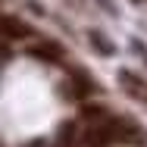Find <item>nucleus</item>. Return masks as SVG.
Returning a JSON list of instances; mask_svg holds the SVG:
<instances>
[{
	"label": "nucleus",
	"mask_w": 147,
	"mask_h": 147,
	"mask_svg": "<svg viewBox=\"0 0 147 147\" xmlns=\"http://www.w3.org/2000/svg\"><path fill=\"white\" fill-rule=\"evenodd\" d=\"M91 44H94V47H100V50H103V53H113V47H110V44H107V38H100V34H97V31H91Z\"/></svg>",
	"instance_id": "nucleus-8"
},
{
	"label": "nucleus",
	"mask_w": 147,
	"mask_h": 147,
	"mask_svg": "<svg viewBox=\"0 0 147 147\" xmlns=\"http://www.w3.org/2000/svg\"><path fill=\"white\" fill-rule=\"evenodd\" d=\"M85 119H97V122H103V119H107V110H100V107H85Z\"/></svg>",
	"instance_id": "nucleus-7"
},
{
	"label": "nucleus",
	"mask_w": 147,
	"mask_h": 147,
	"mask_svg": "<svg viewBox=\"0 0 147 147\" xmlns=\"http://www.w3.org/2000/svg\"><path fill=\"white\" fill-rule=\"evenodd\" d=\"M91 91H94V85H91L88 78H85V75H75V78L66 85V97H69V100H82V97H88Z\"/></svg>",
	"instance_id": "nucleus-4"
},
{
	"label": "nucleus",
	"mask_w": 147,
	"mask_h": 147,
	"mask_svg": "<svg viewBox=\"0 0 147 147\" xmlns=\"http://www.w3.org/2000/svg\"><path fill=\"white\" fill-rule=\"evenodd\" d=\"M119 82L128 88V94H131V97H138V100H147V88L141 85V78H135L131 72H122V75H119Z\"/></svg>",
	"instance_id": "nucleus-5"
},
{
	"label": "nucleus",
	"mask_w": 147,
	"mask_h": 147,
	"mask_svg": "<svg viewBox=\"0 0 147 147\" xmlns=\"http://www.w3.org/2000/svg\"><path fill=\"white\" fill-rule=\"evenodd\" d=\"M122 135H125V125H122L119 119H103L97 128L88 131L85 147H113V144L122 141Z\"/></svg>",
	"instance_id": "nucleus-1"
},
{
	"label": "nucleus",
	"mask_w": 147,
	"mask_h": 147,
	"mask_svg": "<svg viewBox=\"0 0 147 147\" xmlns=\"http://www.w3.org/2000/svg\"><path fill=\"white\" fill-rule=\"evenodd\" d=\"M57 147H75V125H63L59 128V138H57Z\"/></svg>",
	"instance_id": "nucleus-6"
},
{
	"label": "nucleus",
	"mask_w": 147,
	"mask_h": 147,
	"mask_svg": "<svg viewBox=\"0 0 147 147\" xmlns=\"http://www.w3.org/2000/svg\"><path fill=\"white\" fill-rule=\"evenodd\" d=\"M131 3H141V0H131Z\"/></svg>",
	"instance_id": "nucleus-9"
},
{
	"label": "nucleus",
	"mask_w": 147,
	"mask_h": 147,
	"mask_svg": "<svg viewBox=\"0 0 147 147\" xmlns=\"http://www.w3.org/2000/svg\"><path fill=\"white\" fill-rule=\"evenodd\" d=\"M28 53L38 57V59H44V63H59V59H63V47L53 44V41H47V44H31Z\"/></svg>",
	"instance_id": "nucleus-3"
},
{
	"label": "nucleus",
	"mask_w": 147,
	"mask_h": 147,
	"mask_svg": "<svg viewBox=\"0 0 147 147\" xmlns=\"http://www.w3.org/2000/svg\"><path fill=\"white\" fill-rule=\"evenodd\" d=\"M31 34V25L28 22H22L19 16H0V38H6V41H22V38H28Z\"/></svg>",
	"instance_id": "nucleus-2"
}]
</instances>
